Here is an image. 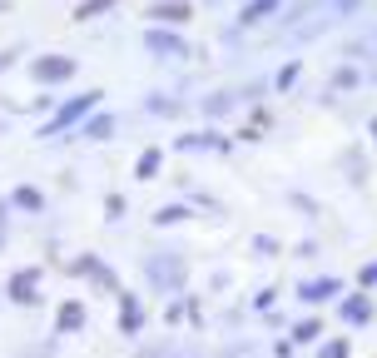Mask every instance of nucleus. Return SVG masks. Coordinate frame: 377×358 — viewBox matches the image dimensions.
Returning <instances> with one entry per match:
<instances>
[{
	"mask_svg": "<svg viewBox=\"0 0 377 358\" xmlns=\"http://www.w3.org/2000/svg\"><path fill=\"white\" fill-rule=\"evenodd\" d=\"M40 75H45V80H60V75H70V60H45Z\"/></svg>",
	"mask_w": 377,
	"mask_h": 358,
	"instance_id": "f257e3e1",
	"label": "nucleus"
},
{
	"mask_svg": "<svg viewBox=\"0 0 377 358\" xmlns=\"http://www.w3.org/2000/svg\"><path fill=\"white\" fill-rule=\"evenodd\" d=\"M104 5H109V0H85V5H80V20H85V15H94V10H104Z\"/></svg>",
	"mask_w": 377,
	"mask_h": 358,
	"instance_id": "f03ea898",
	"label": "nucleus"
}]
</instances>
